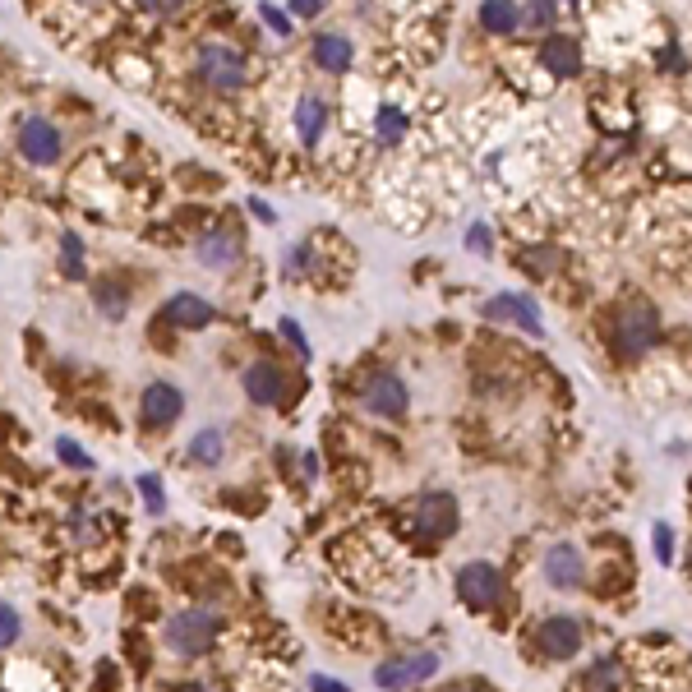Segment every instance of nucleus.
I'll return each instance as SVG.
<instances>
[{"label":"nucleus","mask_w":692,"mask_h":692,"mask_svg":"<svg viewBox=\"0 0 692 692\" xmlns=\"http://www.w3.org/2000/svg\"><path fill=\"white\" fill-rule=\"evenodd\" d=\"M586 688L591 692H614L619 688V665H614V660H600V665L586 674Z\"/></svg>","instance_id":"22"},{"label":"nucleus","mask_w":692,"mask_h":692,"mask_svg":"<svg viewBox=\"0 0 692 692\" xmlns=\"http://www.w3.org/2000/svg\"><path fill=\"white\" fill-rule=\"evenodd\" d=\"M97 310L107 314V319H125V310H130V305H125V291L120 287H97Z\"/></svg>","instance_id":"24"},{"label":"nucleus","mask_w":692,"mask_h":692,"mask_svg":"<svg viewBox=\"0 0 692 692\" xmlns=\"http://www.w3.org/2000/svg\"><path fill=\"white\" fill-rule=\"evenodd\" d=\"M282 333H287V342L296 346L300 356H310V342H305V333H300V323H296V319H282Z\"/></svg>","instance_id":"29"},{"label":"nucleus","mask_w":692,"mask_h":692,"mask_svg":"<svg viewBox=\"0 0 692 692\" xmlns=\"http://www.w3.org/2000/svg\"><path fill=\"white\" fill-rule=\"evenodd\" d=\"M19 153H24L28 162H37V167H51V162H60V153H65V139H60V130L47 116H28L24 125H19Z\"/></svg>","instance_id":"7"},{"label":"nucleus","mask_w":692,"mask_h":692,"mask_svg":"<svg viewBox=\"0 0 692 692\" xmlns=\"http://www.w3.org/2000/svg\"><path fill=\"white\" fill-rule=\"evenodd\" d=\"M540 60H545V70L554 74V79H577V74H582V47H577L573 37L549 33L545 47H540Z\"/></svg>","instance_id":"14"},{"label":"nucleus","mask_w":692,"mask_h":692,"mask_svg":"<svg viewBox=\"0 0 692 692\" xmlns=\"http://www.w3.org/2000/svg\"><path fill=\"white\" fill-rule=\"evenodd\" d=\"M287 268H291V273H310V245H296V250H287Z\"/></svg>","instance_id":"31"},{"label":"nucleus","mask_w":692,"mask_h":692,"mask_svg":"<svg viewBox=\"0 0 692 692\" xmlns=\"http://www.w3.org/2000/svg\"><path fill=\"white\" fill-rule=\"evenodd\" d=\"M402 134H406V116L397 107H383L379 111V139H383V144H397Z\"/></svg>","instance_id":"23"},{"label":"nucleus","mask_w":692,"mask_h":692,"mask_svg":"<svg viewBox=\"0 0 692 692\" xmlns=\"http://www.w3.org/2000/svg\"><path fill=\"white\" fill-rule=\"evenodd\" d=\"M310 692H351V688H346V683L323 679V674H319V679H310Z\"/></svg>","instance_id":"36"},{"label":"nucleus","mask_w":692,"mask_h":692,"mask_svg":"<svg viewBox=\"0 0 692 692\" xmlns=\"http://www.w3.org/2000/svg\"><path fill=\"white\" fill-rule=\"evenodd\" d=\"M282 393H287V374H282V365H273V360H254L250 370H245V397L259 406H277L282 402Z\"/></svg>","instance_id":"11"},{"label":"nucleus","mask_w":692,"mask_h":692,"mask_svg":"<svg viewBox=\"0 0 692 692\" xmlns=\"http://www.w3.org/2000/svg\"><path fill=\"white\" fill-rule=\"evenodd\" d=\"M522 24L526 28H549V24H554V5H545V0H540V5L522 10Z\"/></svg>","instance_id":"28"},{"label":"nucleus","mask_w":692,"mask_h":692,"mask_svg":"<svg viewBox=\"0 0 692 692\" xmlns=\"http://www.w3.org/2000/svg\"><path fill=\"white\" fill-rule=\"evenodd\" d=\"M351 56H356V51H351V42H346L342 33H319L314 37V65H319V70L346 74L351 70Z\"/></svg>","instance_id":"18"},{"label":"nucleus","mask_w":692,"mask_h":692,"mask_svg":"<svg viewBox=\"0 0 692 692\" xmlns=\"http://www.w3.org/2000/svg\"><path fill=\"white\" fill-rule=\"evenodd\" d=\"M199 263H208V268H236L240 263V236L236 231H203L199 236Z\"/></svg>","instance_id":"16"},{"label":"nucleus","mask_w":692,"mask_h":692,"mask_svg":"<svg viewBox=\"0 0 692 692\" xmlns=\"http://www.w3.org/2000/svg\"><path fill=\"white\" fill-rule=\"evenodd\" d=\"M227 457V434L217 430V425H208V430H199L190 439V462L194 466H217Z\"/></svg>","instance_id":"19"},{"label":"nucleus","mask_w":692,"mask_h":692,"mask_svg":"<svg viewBox=\"0 0 692 692\" xmlns=\"http://www.w3.org/2000/svg\"><path fill=\"white\" fill-rule=\"evenodd\" d=\"M656 554H660V559H669V554H674V531H669L665 522L656 526Z\"/></svg>","instance_id":"33"},{"label":"nucleus","mask_w":692,"mask_h":692,"mask_svg":"<svg viewBox=\"0 0 692 692\" xmlns=\"http://www.w3.org/2000/svg\"><path fill=\"white\" fill-rule=\"evenodd\" d=\"M619 342L628 356H646L660 342V314L651 300H623L619 305Z\"/></svg>","instance_id":"3"},{"label":"nucleus","mask_w":692,"mask_h":692,"mask_svg":"<svg viewBox=\"0 0 692 692\" xmlns=\"http://www.w3.org/2000/svg\"><path fill=\"white\" fill-rule=\"evenodd\" d=\"M485 319H508V323H517L526 337H540V333H545L536 300H526V296H494L490 305H485Z\"/></svg>","instance_id":"12"},{"label":"nucleus","mask_w":692,"mask_h":692,"mask_svg":"<svg viewBox=\"0 0 692 692\" xmlns=\"http://www.w3.org/2000/svg\"><path fill=\"white\" fill-rule=\"evenodd\" d=\"M439 674V656L434 651H406V656H393L383 660L374 669V683L383 692H406V688H420V683H430Z\"/></svg>","instance_id":"2"},{"label":"nucleus","mask_w":692,"mask_h":692,"mask_svg":"<svg viewBox=\"0 0 692 692\" xmlns=\"http://www.w3.org/2000/svg\"><path fill=\"white\" fill-rule=\"evenodd\" d=\"M526 259H531V268H536V273H549V268L559 263V254H554V250H526Z\"/></svg>","instance_id":"32"},{"label":"nucleus","mask_w":692,"mask_h":692,"mask_svg":"<svg viewBox=\"0 0 692 692\" xmlns=\"http://www.w3.org/2000/svg\"><path fill=\"white\" fill-rule=\"evenodd\" d=\"M545 577L549 586H559V591H573V586H582L586 577V559L577 545H554L545 554Z\"/></svg>","instance_id":"13"},{"label":"nucleus","mask_w":692,"mask_h":692,"mask_svg":"<svg viewBox=\"0 0 692 692\" xmlns=\"http://www.w3.org/2000/svg\"><path fill=\"white\" fill-rule=\"evenodd\" d=\"M60 268H65V273L70 277H84V240L74 236V231H65V236H60Z\"/></svg>","instance_id":"21"},{"label":"nucleus","mask_w":692,"mask_h":692,"mask_svg":"<svg viewBox=\"0 0 692 692\" xmlns=\"http://www.w3.org/2000/svg\"><path fill=\"white\" fill-rule=\"evenodd\" d=\"M323 125H328V102H323V97H314V93H305L296 102V134H300V144H305V148L319 144Z\"/></svg>","instance_id":"17"},{"label":"nucleus","mask_w":692,"mask_h":692,"mask_svg":"<svg viewBox=\"0 0 692 692\" xmlns=\"http://www.w3.org/2000/svg\"><path fill=\"white\" fill-rule=\"evenodd\" d=\"M139 494H144L148 513H162V508H167V494H162V476H139Z\"/></svg>","instance_id":"25"},{"label":"nucleus","mask_w":692,"mask_h":692,"mask_svg":"<svg viewBox=\"0 0 692 692\" xmlns=\"http://www.w3.org/2000/svg\"><path fill=\"white\" fill-rule=\"evenodd\" d=\"M14 642H19V609L0 605V646H14Z\"/></svg>","instance_id":"27"},{"label":"nucleus","mask_w":692,"mask_h":692,"mask_svg":"<svg viewBox=\"0 0 692 692\" xmlns=\"http://www.w3.org/2000/svg\"><path fill=\"white\" fill-rule=\"evenodd\" d=\"M56 453H60V462H65V466H79V471H93V457H88L84 448H74L70 439H56Z\"/></svg>","instance_id":"26"},{"label":"nucleus","mask_w":692,"mask_h":692,"mask_svg":"<svg viewBox=\"0 0 692 692\" xmlns=\"http://www.w3.org/2000/svg\"><path fill=\"white\" fill-rule=\"evenodd\" d=\"M411 526H416L425 540H448L457 531V503L453 494H420L416 503H411Z\"/></svg>","instance_id":"5"},{"label":"nucleus","mask_w":692,"mask_h":692,"mask_svg":"<svg viewBox=\"0 0 692 692\" xmlns=\"http://www.w3.org/2000/svg\"><path fill=\"white\" fill-rule=\"evenodd\" d=\"M245 56H240L236 47H227V42H203L199 47V79L208 88H222V93H236L240 84H245Z\"/></svg>","instance_id":"4"},{"label":"nucleus","mask_w":692,"mask_h":692,"mask_svg":"<svg viewBox=\"0 0 692 692\" xmlns=\"http://www.w3.org/2000/svg\"><path fill=\"white\" fill-rule=\"evenodd\" d=\"M213 319L217 310L203 296H194V291H176L167 300V323H176V328H208Z\"/></svg>","instance_id":"15"},{"label":"nucleus","mask_w":692,"mask_h":692,"mask_svg":"<svg viewBox=\"0 0 692 692\" xmlns=\"http://www.w3.org/2000/svg\"><path fill=\"white\" fill-rule=\"evenodd\" d=\"M466 245H471V250H490L494 240H490V231H485V227H471V236H466Z\"/></svg>","instance_id":"34"},{"label":"nucleus","mask_w":692,"mask_h":692,"mask_svg":"<svg viewBox=\"0 0 692 692\" xmlns=\"http://www.w3.org/2000/svg\"><path fill=\"white\" fill-rule=\"evenodd\" d=\"M457 596H462L471 609H490V605H499V596H503V577H499V568H494V563H485V559L466 563L462 573H457Z\"/></svg>","instance_id":"6"},{"label":"nucleus","mask_w":692,"mask_h":692,"mask_svg":"<svg viewBox=\"0 0 692 692\" xmlns=\"http://www.w3.org/2000/svg\"><path fill=\"white\" fill-rule=\"evenodd\" d=\"M217 637H222V614H213V609H180L167 619V646L185 660L208 656Z\"/></svg>","instance_id":"1"},{"label":"nucleus","mask_w":692,"mask_h":692,"mask_svg":"<svg viewBox=\"0 0 692 692\" xmlns=\"http://www.w3.org/2000/svg\"><path fill=\"white\" fill-rule=\"evenodd\" d=\"M139 411H144V420L148 425H171V420L185 411V393H180L176 383H167V379H157V383H148L144 388V397H139Z\"/></svg>","instance_id":"10"},{"label":"nucleus","mask_w":692,"mask_h":692,"mask_svg":"<svg viewBox=\"0 0 692 692\" xmlns=\"http://www.w3.org/2000/svg\"><path fill=\"white\" fill-rule=\"evenodd\" d=\"M360 402H365V411H374V416H406V383L397 379V374H374L370 383H365V393H360Z\"/></svg>","instance_id":"9"},{"label":"nucleus","mask_w":692,"mask_h":692,"mask_svg":"<svg viewBox=\"0 0 692 692\" xmlns=\"http://www.w3.org/2000/svg\"><path fill=\"white\" fill-rule=\"evenodd\" d=\"M259 14H263V24L273 28V33H287V28H291V19L282 10H273V5H259Z\"/></svg>","instance_id":"30"},{"label":"nucleus","mask_w":692,"mask_h":692,"mask_svg":"<svg viewBox=\"0 0 692 692\" xmlns=\"http://www.w3.org/2000/svg\"><path fill=\"white\" fill-rule=\"evenodd\" d=\"M540 651H545L549 660H573L577 651H582V623L568 619V614H554V619L540 623Z\"/></svg>","instance_id":"8"},{"label":"nucleus","mask_w":692,"mask_h":692,"mask_svg":"<svg viewBox=\"0 0 692 692\" xmlns=\"http://www.w3.org/2000/svg\"><path fill=\"white\" fill-rule=\"evenodd\" d=\"M319 10H323L319 0H296V5H291V14H296V19H314Z\"/></svg>","instance_id":"35"},{"label":"nucleus","mask_w":692,"mask_h":692,"mask_svg":"<svg viewBox=\"0 0 692 692\" xmlns=\"http://www.w3.org/2000/svg\"><path fill=\"white\" fill-rule=\"evenodd\" d=\"M480 28H490V33H517L522 28V10L517 5H503V0L480 5Z\"/></svg>","instance_id":"20"}]
</instances>
